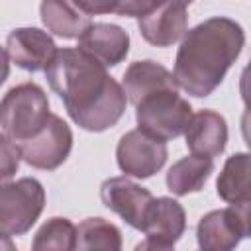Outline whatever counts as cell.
I'll use <instances>...</instances> for the list:
<instances>
[{
  "label": "cell",
  "mask_w": 251,
  "mask_h": 251,
  "mask_svg": "<svg viewBox=\"0 0 251 251\" xmlns=\"http://www.w3.org/2000/svg\"><path fill=\"white\" fill-rule=\"evenodd\" d=\"M100 198L108 210L118 214L133 229L141 231L153 194L145 186L133 182L124 175V176L106 178L100 184Z\"/></svg>",
  "instance_id": "cell-10"
},
{
  "label": "cell",
  "mask_w": 251,
  "mask_h": 251,
  "mask_svg": "<svg viewBox=\"0 0 251 251\" xmlns=\"http://www.w3.org/2000/svg\"><path fill=\"white\" fill-rule=\"evenodd\" d=\"M212 173H214V159L188 155L171 165L165 182L175 196H186L190 192L202 190Z\"/></svg>",
  "instance_id": "cell-17"
},
{
  "label": "cell",
  "mask_w": 251,
  "mask_h": 251,
  "mask_svg": "<svg viewBox=\"0 0 251 251\" xmlns=\"http://www.w3.org/2000/svg\"><path fill=\"white\" fill-rule=\"evenodd\" d=\"M6 53L20 69L37 73L47 69L57 53V45L49 31L39 27H16L6 39Z\"/></svg>",
  "instance_id": "cell-11"
},
{
  "label": "cell",
  "mask_w": 251,
  "mask_h": 251,
  "mask_svg": "<svg viewBox=\"0 0 251 251\" xmlns=\"http://www.w3.org/2000/svg\"><path fill=\"white\" fill-rule=\"evenodd\" d=\"M218 196L227 204H251L249 198V153H233L224 163L216 182Z\"/></svg>",
  "instance_id": "cell-18"
},
{
  "label": "cell",
  "mask_w": 251,
  "mask_h": 251,
  "mask_svg": "<svg viewBox=\"0 0 251 251\" xmlns=\"http://www.w3.org/2000/svg\"><path fill=\"white\" fill-rule=\"evenodd\" d=\"M176 2H180V4H184V6H188L192 0H176Z\"/></svg>",
  "instance_id": "cell-26"
},
{
  "label": "cell",
  "mask_w": 251,
  "mask_h": 251,
  "mask_svg": "<svg viewBox=\"0 0 251 251\" xmlns=\"http://www.w3.org/2000/svg\"><path fill=\"white\" fill-rule=\"evenodd\" d=\"M76 6L86 16H100V14H112L116 12L120 0H75Z\"/></svg>",
  "instance_id": "cell-23"
},
{
  "label": "cell",
  "mask_w": 251,
  "mask_h": 251,
  "mask_svg": "<svg viewBox=\"0 0 251 251\" xmlns=\"http://www.w3.org/2000/svg\"><path fill=\"white\" fill-rule=\"evenodd\" d=\"M8 75H10V59H8V53L0 47V86L6 82Z\"/></svg>",
  "instance_id": "cell-24"
},
{
  "label": "cell",
  "mask_w": 251,
  "mask_h": 251,
  "mask_svg": "<svg viewBox=\"0 0 251 251\" xmlns=\"http://www.w3.org/2000/svg\"><path fill=\"white\" fill-rule=\"evenodd\" d=\"M190 118L192 106L173 88L155 90L135 104V120L139 129L163 141L182 135Z\"/></svg>",
  "instance_id": "cell-4"
},
{
  "label": "cell",
  "mask_w": 251,
  "mask_h": 251,
  "mask_svg": "<svg viewBox=\"0 0 251 251\" xmlns=\"http://www.w3.org/2000/svg\"><path fill=\"white\" fill-rule=\"evenodd\" d=\"M45 78L63 100L71 120L86 131L110 129L126 112L127 98L122 84L100 61L78 47L57 49L45 69Z\"/></svg>",
  "instance_id": "cell-1"
},
{
  "label": "cell",
  "mask_w": 251,
  "mask_h": 251,
  "mask_svg": "<svg viewBox=\"0 0 251 251\" xmlns=\"http://www.w3.org/2000/svg\"><path fill=\"white\" fill-rule=\"evenodd\" d=\"M2 249H6V251H14V249H16V245H14V241L10 239V235L0 233V251H2Z\"/></svg>",
  "instance_id": "cell-25"
},
{
  "label": "cell",
  "mask_w": 251,
  "mask_h": 251,
  "mask_svg": "<svg viewBox=\"0 0 251 251\" xmlns=\"http://www.w3.org/2000/svg\"><path fill=\"white\" fill-rule=\"evenodd\" d=\"M35 251H73L76 249V226L67 218L47 220L35 233L31 241Z\"/></svg>",
  "instance_id": "cell-20"
},
{
  "label": "cell",
  "mask_w": 251,
  "mask_h": 251,
  "mask_svg": "<svg viewBox=\"0 0 251 251\" xmlns=\"http://www.w3.org/2000/svg\"><path fill=\"white\" fill-rule=\"evenodd\" d=\"M49 114V98L35 82L12 86L0 100V127L14 143L35 135L45 126Z\"/></svg>",
  "instance_id": "cell-3"
},
{
  "label": "cell",
  "mask_w": 251,
  "mask_h": 251,
  "mask_svg": "<svg viewBox=\"0 0 251 251\" xmlns=\"http://www.w3.org/2000/svg\"><path fill=\"white\" fill-rule=\"evenodd\" d=\"M141 37L155 47H171L188 29L186 6L176 0H163L149 14L137 18Z\"/></svg>",
  "instance_id": "cell-12"
},
{
  "label": "cell",
  "mask_w": 251,
  "mask_h": 251,
  "mask_svg": "<svg viewBox=\"0 0 251 251\" xmlns=\"http://www.w3.org/2000/svg\"><path fill=\"white\" fill-rule=\"evenodd\" d=\"M122 88L126 92L127 102L135 106L143 96L163 88L178 90V84L167 67H163L157 61L143 59V61H133L126 69L122 78Z\"/></svg>",
  "instance_id": "cell-15"
},
{
  "label": "cell",
  "mask_w": 251,
  "mask_h": 251,
  "mask_svg": "<svg viewBox=\"0 0 251 251\" xmlns=\"http://www.w3.org/2000/svg\"><path fill=\"white\" fill-rule=\"evenodd\" d=\"M76 47L100 61L106 69L116 67L129 53V33L116 24L96 22L78 35Z\"/></svg>",
  "instance_id": "cell-13"
},
{
  "label": "cell",
  "mask_w": 251,
  "mask_h": 251,
  "mask_svg": "<svg viewBox=\"0 0 251 251\" xmlns=\"http://www.w3.org/2000/svg\"><path fill=\"white\" fill-rule=\"evenodd\" d=\"M184 139L192 155H200L208 159L222 155L227 143L226 118L214 110H200L192 114L184 129Z\"/></svg>",
  "instance_id": "cell-14"
},
{
  "label": "cell",
  "mask_w": 251,
  "mask_h": 251,
  "mask_svg": "<svg viewBox=\"0 0 251 251\" xmlns=\"http://www.w3.org/2000/svg\"><path fill=\"white\" fill-rule=\"evenodd\" d=\"M45 208V188L33 176L0 182V233L24 235Z\"/></svg>",
  "instance_id": "cell-5"
},
{
  "label": "cell",
  "mask_w": 251,
  "mask_h": 251,
  "mask_svg": "<svg viewBox=\"0 0 251 251\" xmlns=\"http://www.w3.org/2000/svg\"><path fill=\"white\" fill-rule=\"evenodd\" d=\"M20 161H22V155L18 145L6 133H0V182L18 173Z\"/></svg>",
  "instance_id": "cell-21"
},
{
  "label": "cell",
  "mask_w": 251,
  "mask_h": 251,
  "mask_svg": "<svg viewBox=\"0 0 251 251\" xmlns=\"http://www.w3.org/2000/svg\"><path fill=\"white\" fill-rule=\"evenodd\" d=\"M163 0H120L116 14L118 16H127V18H141L149 14L155 6H159Z\"/></svg>",
  "instance_id": "cell-22"
},
{
  "label": "cell",
  "mask_w": 251,
  "mask_h": 251,
  "mask_svg": "<svg viewBox=\"0 0 251 251\" xmlns=\"http://www.w3.org/2000/svg\"><path fill=\"white\" fill-rule=\"evenodd\" d=\"M243 45V27L226 16L208 18L186 29L175 59L176 84L194 98L210 96L237 61Z\"/></svg>",
  "instance_id": "cell-2"
},
{
  "label": "cell",
  "mask_w": 251,
  "mask_h": 251,
  "mask_svg": "<svg viewBox=\"0 0 251 251\" xmlns=\"http://www.w3.org/2000/svg\"><path fill=\"white\" fill-rule=\"evenodd\" d=\"M39 16L49 33L61 39H78V35L92 24L75 0H41Z\"/></svg>",
  "instance_id": "cell-16"
},
{
  "label": "cell",
  "mask_w": 251,
  "mask_h": 251,
  "mask_svg": "<svg viewBox=\"0 0 251 251\" xmlns=\"http://www.w3.org/2000/svg\"><path fill=\"white\" fill-rule=\"evenodd\" d=\"M251 233L249 204H229L227 208L204 214L196 226V241L204 251H229Z\"/></svg>",
  "instance_id": "cell-6"
},
{
  "label": "cell",
  "mask_w": 251,
  "mask_h": 251,
  "mask_svg": "<svg viewBox=\"0 0 251 251\" xmlns=\"http://www.w3.org/2000/svg\"><path fill=\"white\" fill-rule=\"evenodd\" d=\"M167 141L157 139L143 129L124 133L116 147V161L126 176L149 178L159 173L167 163Z\"/></svg>",
  "instance_id": "cell-8"
},
{
  "label": "cell",
  "mask_w": 251,
  "mask_h": 251,
  "mask_svg": "<svg viewBox=\"0 0 251 251\" xmlns=\"http://www.w3.org/2000/svg\"><path fill=\"white\" fill-rule=\"evenodd\" d=\"M76 249H122V231L104 218H86L76 226Z\"/></svg>",
  "instance_id": "cell-19"
},
{
  "label": "cell",
  "mask_w": 251,
  "mask_h": 251,
  "mask_svg": "<svg viewBox=\"0 0 251 251\" xmlns=\"http://www.w3.org/2000/svg\"><path fill=\"white\" fill-rule=\"evenodd\" d=\"M16 145L22 159L29 167L41 171H55L67 161L73 149V131L61 116L49 114L45 126L35 135Z\"/></svg>",
  "instance_id": "cell-7"
},
{
  "label": "cell",
  "mask_w": 251,
  "mask_h": 251,
  "mask_svg": "<svg viewBox=\"0 0 251 251\" xmlns=\"http://www.w3.org/2000/svg\"><path fill=\"white\" fill-rule=\"evenodd\" d=\"M186 229V212L182 204L171 196H159L151 200L143 220L141 231L145 239L135 249H173Z\"/></svg>",
  "instance_id": "cell-9"
}]
</instances>
